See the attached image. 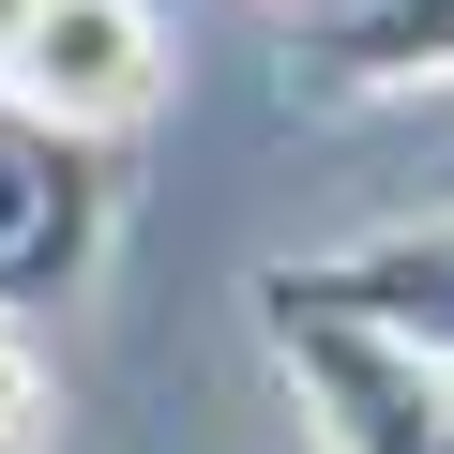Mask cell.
<instances>
[{"mask_svg":"<svg viewBox=\"0 0 454 454\" xmlns=\"http://www.w3.org/2000/svg\"><path fill=\"white\" fill-rule=\"evenodd\" d=\"M258 333H273V379H288L318 454H454V364L439 348L303 303L288 273H258Z\"/></svg>","mask_w":454,"mask_h":454,"instance_id":"1","label":"cell"},{"mask_svg":"<svg viewBox=\"0 0 454 454\" xmlns=\"http://www.w3.org/2000/svg\"><path fill=\"white\" fill-rule=\"evenodd\" d=\"M46 409H61V394H46V348L0 318V454H46Z\"/></svg>","mask_w":454,"mask_h":454,"instance_id":"6","label":"cell"},{"mask_svg":"<svg viewBox=\"0 0 454 454\" xmlns=\"http://www.w3.org/2000/svg\"><path fill=\"white\" fill-rule=\"evenodd\" d=\"M0 106H31L61 137H121L167 106V16L152 0H31L16 61H0Z\"/></svg>","mask_w":454,"mask_h":454,"instance_id":"2","label":"cell"},{"mask_svg":"<svg viewBox=\"0 0 454 454\" xmlns=\"http://www.w3.org/2000/svg\"><path fill=\"white\" fill-rule=\"evenodd\" d=\"M273 273L303 303L379 318V333H409V348L454 364V227H379V243H348V258H273Z\"/></svg>","mask_w":454,"mask_h":454,"instance_id":"4","label":"cell"},{"mask_svg":"<svg viewBox=\"0 0 454 454\" xmlns=\"http://www.w3.org/2000/svg\"><path fill=\"white\" fill-rule=\"evenodd\" d=\"M106 243V182H91V137L31 121V106H0V303H46L76 288Z\"/></svg>","mask_w":454,"mask_h":454,"instance_id":"3","label":"cell"},{"mask_svg":"<svg viewBox=\"0 0 454 454\" xmlns=\"http://www.w3.org/2000/svg\"><path fill=\"white\" fill-rule=\"evenodd\" d=\"M288 76L303 91H424V76H454V0H303Z\"/></svg>","mask_w":454,"mask_h":454,"instance_id":"5","label":"cell"},{"mask_svg":"<svg viewBox=\"0 0 454 454\" xmlns=\"http://www.w3.org/2000/svg\"><path fill=\"white\" fill-rule=\"evenodd\" d=\"M16 31H31V0H0V61H16Z\"/></svg>","mask_w":454,"mask_h":454,"instance_id":"7","label":"cell"}]
</instances>
